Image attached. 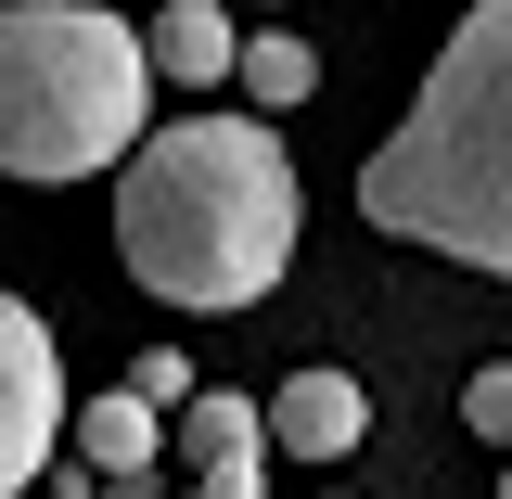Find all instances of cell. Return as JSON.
<instances>
[{"mask_svg": "<svg viewBox=\"0 0 512 499\" xmlns=\"http://www.w3.org/2000/svg\"><path fill=\"white\" fill-rule=\"evenodd\" d=\"M295 218H308V192L269 116H180L116 180V256L167 308H256L295 269Z\"/></svg>", "mask_w": 512, "mask_h": 499, "instance_id": "1", "label": "cell"}, {"mask_svg": "<svg viewBox=\"0 0 512 499\" xmlns=\"http://www.w3.org/2000/svg\"><path fill=\"white\" fill-rule=\"evenodd\" d=\"M359 218L512 282V0L448 26V52L423 64L397 141L359 167Z\"/></svg>", "mask_w": 512, "mask_h": 499, "instance_id": "2", "label": "cell"}, {"mask_svg": "<svg viewBox=\"0 0 512 499\" xmlns=\"http://www.w3.org/2000/svg\"><path fill=\"white\" fill-rule=\"evenodd\" d=\"M154 141V39L90 0H13L0 13V167L13 180H103Z\"/></svg>", "mask_w": 512, "mask_h": 499, "instance_id": "3", "label": "cell"}, {"mask_svg": "<svg viewBox=\"0 0 512 499\" xmlns=\"http://www.w3.org/2000/svg\"><path fill=\"white\" fill-rule=\"evenodd\" d=\"M52 423H64V359H52V320L13 295L0 308V487H52L64 474Z\"/></svg>", "mask_w": 512, "mask_h": 499, "instance_id": "4", "label": "cell"}, {"mask_svg": "<svg viewBox=\"0 0 512 499\" xmlns=\"http://www.w3.org/2000/svg\"><path fill=\"white\" fill-rule=\"evenodd\" d=\"M359 436H372L359 372H282L269 384V448H282V461H346Z\"/></svg>", "mask_w": 512, "mask_h": 499, "instance_id": "5", "label": "cell"}, {"mask_svg": "<svg viewBox=\"0 0 512 499\" xmlns=\"http://www.w3.org/2000/svg\"><path fill=\"white\" fill-rule=\"evenodd\" d=\"M167 448H180V423H167L154 397H128V384L116 397H77V461H90L103 487H154Z\"/></svg>", "mask_w": 512, "mask_h": 499, "instance_id": "6", "label": "cell"}, {"mask_svg": "<svg viewBox=\"0 0 512 499\" xmlns=\"http://www.w3.org/2000/svg\"><path fill=\"white\" fill-rule=\"evenodd\" d=\"M141 39H154V77H167V90H218V77H244V26H231L218 0H167Z\"/></svg>", "mask_w": 512, "mask_h": 499, "instance_id": "7", "label": "cell"}, {"mask_svg": "<svg viewBox=\"0 0 512 499\" xmlns=\"http://www.w3.org/2000/svg\"><path fill=\"white\" fill-rule=\"evenodd\" d=\"M244 90H256V116H295L320 90V52L295 39V26H244Z\"/></svg>", "mask_w": 512, "mask_h": 499, "instance_id": "8", "label": "cell"}, {"mask_svg": "<svg viewBox=\"0 0 512 499\" xmlns=\"http://www.w3.org/2000/svg\"><path fill=\"white\" fill-rule=\"evenodd\" d=\"M128 397H154V410H167V423H180L192 397H205V372H192L180 346H141V359H128Z\"/></svg>", "mask_w": 512, "mask_h": 499, "instance_id": "9", "label": "cell"}, {"mask_svg": "<svg viewBox=\"0 0 512 499\" xmlns=\"http://www.w3.org/2000/svg\"><path fill=\"white\" fill-rule=\"evenodd\" d=\"M461 423H474V436H500V448H512V359H487V372L461 384Z\"/></svg>", "mask_w": 512, "mask_h": 499, "instance_id": "10", "label": "cell"}, {"mask_svg": "<svg viewBox=\"0 0 512 499\" xmlns=\"http://www.w3.org/2000/svg\"><path fill=\"white\" fill-rule=\"evenodd\" d=\"M500 499H512V474H500Z\"/></svg>", "mask_w": 512, "mask_h": 499, "instance_id": "11", "label": "cell"}]
</instances>
